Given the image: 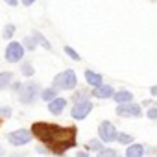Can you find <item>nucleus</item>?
I'll return each mask as SVG.
<instances>
[{
	"instance_id": "f257e3e1",
	"label": "nucleus",
	"mask_w": 157,
	"mask_h": 157,
	"mask_svg": "<svg viewBox=\"0 0 157 157\" xmlns=\"http://www.w3.org/2000/svg\"><path fill=\"white\" fill-rule=\"evenodd\" d=\"M32 133L44 142L54 153H65L68 148L76 146V129L74 128H59L56 124L46 122H35L32 126Z\"/></svg>"
},
{
	"instance_id": "f03ea898",
	"label": "nucleus",
	"mask_w": 157,
	"mask_h": 157,
	"mask_svg": "<svg viewBox=\"0 0 157 157\" xmlns=\"http://www.w3.org/2000/svg\"><path fill=\"white\" fill-rule=\"evenodd\" d=\"M76 85H78V76H76V72L70 70V68L59 72V74L54 78V87H56V89L72 91V89H76Z\"/></svg>"
},
{
	"instance_id": "7ed1b4c3",
	"label": "nucleus",
	"mask_w": 157,
	"mask_h": 157,
	"mask_svg": "<svg viewBox=\"0 0 157 157\" xmlns=\"http://www.w3.org/2000/svg\"><path fill=\"white\" fill-rule=\"evenodd\" d=\"M93 107H94V104H93L91 100H87V98L76 100V102H74V107H72V111H70V117H72L74 120H83V118L93 111Z\"/></svg>"
},
{
	"instance_id": "20e7f679",
	"label": "nucleus",
	"mask_w": 157,
	"mask_h": 157,
	"mask_svg": "<svg viewBox=\"0 0 157 157\" xmlns=\"http://www.w3.org/2000/svg\"><path fill=\"white\" fill-rule=\"evenodd\" d=\"M39 94H41V87L32 82V83H26V85L21 87V91H19V100H21L22 104H33Z\"/></svg>"
},
{
	"instance_id": "39448f33",
	"label": "nucleus",
	"mask_w": 157,
	"mask_h": 157,
	"mask_svg": "<svg viewBox=\"0 0 157 157\" xmlns=\"http://www.w3.org/2000/svg\"><path fill=\"white\" fill-rule=\"evenodd\" d=\"M32 131L30 129H24V128H21V129H15V131H10L8 135H6V139H8V142L11 144V146H26L30 140H32Z\"/></svg>"
},
{
	"instance_id": "423d86ee",
	"label": "nucleus",
	"mask_w": 157,
	"mask_h": 157,
	"mask_svg": "<svg viewBox=\"0 0 157 157\" xmlns=\"http://www.w3.org/2000/svg\"><path fill=\"white\" fill-rule=\"evenodd\" d=\"M117 128H115V124L113 122H109V120H104V122H100V126H98V139L102 140V142H105V144H109V142H115L117 140Z\"/></svg>"
},
{
	"instance_id": "0eeeda50",
	"label": "nucleus",
	"mask_w": 157,
	"mask_h": 157,
	"mask_svg": "<svg viewBox=\"0 0 157 157\" xmlns=\"http://www.w3.org/2000/svg\"><path fill=\"white\" fill-rule=\"evenodd\" d=\"M117 115L122 118H139L142 115V109L139 104L128 102V104H118L117 105Z\"/></svg>"
},
{
	"instance_id": "6e6552de",
	"label": "nucleus",
	"mask_w": 157,
	"mask_h": 157,
	"mask_svg": "<svg viewBox=\"0 0 157 157\" xmlns=\"http://www.w3.org/2000/svg\"><path fill=\"white\" fill-rule=\"evenodd\" d=\"M24 57V46L22 43H17V41H11L8 46H6V61L8 63H17Z\"/></svg>"
},
{
	"instance_id": "1a4fd4ad",
	"label": "nucleus",
	"mask_w": 157,
	"mask_h": 157,
	"mask_svg": "<svg viewBox=\"0 0 157 157\" xmlns=\"http://www.w3.org/2000/svg\"><path fill=\"white\" fill-rule=\"evenodd\" d=\"M115 94V89L111 85H105V83H100L98 87L93 89V96L94 98H100V100H107V98H113Z\"/></svg>"
},
{
	"instance_id": "9d476101",
	"label": "nucleus",
	"mask_w": 157,
	"mask_h": 157,
	"mask_svg": "<svg viewBox=\"0 0 157 157\" xmlns=\"http://www.w3.org/2000/svg\"><path fill=\"white\" fill-rule=\"evenodd\" d=\"M65 107H67V100L65 98H54L52 102H48V111L54 115V117H59L63 111H65Z\"/></svg>"
},
{
	"instance_id": "9b49d317",
	"label": "nucleus",
	"mask_w": 157,
	"mask_h": 157,
	"mask_svg": "<svg viewBox=\"0 0 157 157\" xmlns=\"http://www.w3.org/2000/svg\"><path fill=\"white\" fill-rule=\"evenodd\" d=\"M144 153H146V148L144 144H139V142H131L126 148V157H144Z\"/></svg>"
},
{
	"instance_id": "f8f14e48",
	"label": "nucleus",
	"mask_w": 157,
	"mask_h": 157,
	"mask_svg": "<svg viewBox=\"0 0 157 157\" xmlns=\"http://www.w3.org/2000/svg\"><path fill=\"white\" fill-rule=\"evenodd\" d=\"M113 100H115L117 104H128V102H133V93H131V91H126V89H118V91H115Z\"/></svg>"
},
{
	"instance_id": "ddd939ff",
	"label": "nucleus",
	"mask_w": 157,
	"mask_h": 157,
	"mask_svg": "<svg viewBox=\"0 0 157 157\" xmlns=\"http://www.w3.org/2000/svg\"><path fill=\"white\" fill-rule=\"evenodd\" d=\"M85 82L89 83V85H93V87H98L100 83H102V74H98V72H94V70H85Z\"/></svg>"
},
{
	"instance_id": "4468645a",
	"label": "nucleus",
	"mask_w": 157,
	"mask_h": 157,
	"mask_svg": "<svg viewBox=\"0 0 157 157\" xmlns=\"http://www.w3.org/2000/svg\"><path fill=\"white\" fill-rule=\"evenodd\" d=\"M85 150L91 153V151H100V150H104V142L100 140V139H91V140H87L85 142Z\"/></svg>"
},
{
	"instance_id": "2eb2a0df",
	"label": "nucleus",
	"mask_w": 157,
	"mask_h": 157,
	"mask_svg": "<svg viewBox=\"0 0 157 157\" xmlns=\"http://www.w3.org/2000/svg\"><path fill=\"white\" fill-rule=\"evenodd\" d=\"M11 80H13V72H0V91L8 89Z\"/></svg>"
},
{
	"instance_id": "dca6fc26",
	"label": "nucleus",
	"mask_w": 157,
	"mask_h": 157,
	"mask_svg": "<svg viewBox=\"0 0 157 157\" xmlns=\"http://www.w3.org/2000/svg\"><path fill=\"white\" fill-rule=\"evenodd\" d=\"M56 96H57V89H56V87H48V89H43V91H41V98H43L44 102H52Z\"/></svg>"
},
{
	"instance_id": "f3484780",
	"label": "nucleus",
	"mask_w": 157,
	"mask_h": 157,
	"mask_svg": "<svg viewBox=\"0 0 157 157\" xmlns=\"http://www.w3.org/2000/svg\"><path fill=\"white\" fill-rule=\"evenodd\" d=\"M32 35H33V39L37 41V44H41V46H44L46 50H52V44L48 43V39H44V37H43V35H41L39 32H33Z\"/></svg>"
},
{
	"instance_id": "a211bd4d",
	"label": "nucleus",
	"mask_w": 157,
	"mask_h": 157,
	"mask_svg": "<svg viewBox=\"0 0 157 157\" xmlns=\"http://www.w3.org/2000/svg\"><path fill=\"white\" fill-rule=\"evenodd\" d=\"M117 140L120 142V144H124V146H128V144H131L133 142V135H129V133H117Z\"/></svg>"
},
{
	"instance_id": "6ab92c4d",
	"label": "nucleus",
	"mask_w": 157,
	"mask_h": 157,
	"mask_svg": "<svg viewBox=\"0 0 157 157\" xmlns=\"http://www.w3.org/2000/svg\"><path fill=\"white\" fill-rule=\"evenodd\" d=\"M21 72H22V76L30 78V76H33V74H35V68H33V65H32V63H22Z\"/></svg>"
},
{
	"instance_id": "aec40b11",
	"label": "nucleus",
	"mask_w": 157,
	"mask_h": 157,
	"mask_svg": "<svg viewBox=\"0 0 157 157\" xmlns=\"http://www.w3.org/2000/svg\"><path fill=\"white\" fill-rule=\"evenodd\" d=\"M22 46H24V48H28V50H35L37 41L33 39V35H32V37H24V39H22Z\"/></svg>"
},
{
	"instance_id": "412c9836",
	"label": "nucleus",
	"mask_w": 157,
	"mask_h": 157,
	"mask_svg": "<svg viewBox=\"0 0 157 157\" xmlns=\"http://www.w3.org/2000/svg\"><path fill=\"white\" fill-rule=\"evenodd\" d=\"M118 153H117V150H113V148H104V150H100L98 153H96V157H117Z\"/></svg>"
},
{
	"instance_id": "4be33fe9",
	"label": "nucleus",
	"mask_w": 157,
	"mask_h": 157,
	"mask_svg": "<svg viewBox=\"0 0 157 157\" xmlns=\"http://www.w3.org/2000/svg\"><path fill=\"white\" fill-rule=\"evenodd\" d=\"M13 33H15V24H6L2 37H4V39H11V37H13Z\"/></svg>"
},
{
	"instance_id": "5701e85b",
	"label": "nucleus",
	"mask_w": 157,
	"mask_h": 157,
	"mask_svg": "<svg viewBox=\"0 0 157 157\" xmlns=\"http://www.w3.org/2000/svg\"><path fill=\"white\" fill-rule=\"evenodd\" d=\"M65 54L70 57V59H74V61H80L82 57H80V54H78L74 48H70V46H65Z\"/></svg>"
},
{
	"instance_id": "b1692460",
	"label": "nucleus",
	"mask_w": 157,
	"mask_h": 157,
	"mask_svg": "<svg viewBox=\"0 0 157 157\" xmlns=\"http://www.w3.org/2000/svg\"><path fill=\"white\" fill-rule=\"evenodd\" d=\"M11 107L10 105H4V107H0V118H10L11 117Z\"/></svg>"
},
{
	"instance_id": "393cba45",
	"label": "nucleus",
	"mask_w": 157,
	"mask_h": 157,
	"mask_svg": "<svg viewBox=\"0 0 157 157\" xmlns=\"http://www.w3.org/2000/svg\"><path fill=\"white\" fill-rule=\"evenodd\" d=\"M146 117H148L150 120H157V107H148Z\"/></svg>"
},
{
	"instance_id": "a878e982",
	"label": "nucleus",
	"mask_w": 157,
	"mask_h": 157,
	"mask_svg": "<svg viewBox=\"0 0 157 157\" xmlns=\"http://www.w3.org/2000/svg\"><path fill=\"white\" fill-rule=\"evenodd\" d=\"M74 157H91V155H89V151H87V150H83V151H76V155H74Z\"/></svg>"
},
{
	"instance_id": "bb28decb",
	"label": "nucleus",
	"mask_w": 157,
	"mask_h": 157,
	"mask_svg": "<svg viewBox=\"0 0 157 157\" xmlns=\"http://www.w3.org/2000/svg\"><path fill=\"white\" fill-rule=\"evenodd\" d=\"M21 87H22V83H21V82H15V83H11V89H13V91H17V93L21 91Z\"/></svg>"
},
{
	"instance_id": "cd10ccee",
	"label": "nucleus",
	"mask_w": 157,
	"mask_h": 157,
	"mask_svg": "<svg viewBox=\"0 0 157 157\" xmlns=\"http://www.w3.org/2000/svg\"><path fill=\"white\" fill-rule=\"evenodd\" d=\"M4 2H6L8 6H17V4H19V0H4Z\"/></svg>"
},
{
	"instance_id": "c85d7f7f",
	"label": "nucleus",
	"mask_w": 157,
	"mask_h": 157,
	"mask_svg": "<svg viewBox=\"0 0 157 157\" xmlns=\"http://www.w3.org/2000/svg\"><path fill=\"white\" fill-rule=\"evenodd\" d=\"M21 2H22V4H24V6H32V4H33V2H35V0H21Z\"/></svg>"
},
{
	"instance_id": "c756f323",
	"label": "nucleus",
	"mask_w": 157,
	"mask_h": 157,
	"mask_svg": "<svg viewBox=\"0 0 157 157\" xmlns=\"http://www.w3.org/2000/svg\"><path fill=\"white\" fill-rule=\"evenodd\" d=\"M46 151H48V148H43V146L37 148V153H46Z\"/></svg>"
},
{
	"instance_id": "7c9ffc66",
	"label": "nucleus",
	"mask_w": 157,
	"mask_h": 157,
	"mask_svg": "<svg viewBox=\"0 0 157 157\" xmlns=\"http://www.w3.org/2000/svg\"><path fill=\"white\" fill-rule=\"evenodd\" d=\"M150 93H151V94H153V96H157V85H153V87H151V89H150Z\"/></svg>"
},
{
	"instance_id": "2f4dec72",
	"label": "nucleus",
	"mask_w": 157,
	"mask_h": 157,
	"mask_svg": "<svg viewBox=\"0 0 157 157\" xmlns=\"http://www.w3.org/2000/svg\"><path fill=\"white\" fill-rule=\"evenodd\" d=\"M151 104H153L151 100H144V102H142V105H144V107H148V105H151Z\"/></svg>"
},
{
	"instance_id": "473e14b6",
	"label": "nucleus",
	"mask_w": 157,
	"mask_h": 157,
	"mask_svg": "<svg viewBox=\"0 0 157 157\" xmlns=\"http://www.w3.org/2000/svg\"><path fill=\"white\" fill-rule=\"evenodd\" d=\"M10 157H26V153H13V155H10Z\"/></svg>"
},
{
	"instance_id": "72a5a7b5",
	"label": "nucleus",
	"mask_w": 157,
	"mask_h": 157,
	"mask_svg": "<svg viewBox=\"0 0 157 157\" xmlns=\"http://www.w3.org/2000/svg\"><path fill=\"white\" fill-rule=\"evenodd\" d=\"M0 153H2V146H0Z\"/></svg>"
},
{
	"instance_id": "f704fd0d",
	"label": "nucleus",
	"mask_w": 157,
	"mask_h": 157,
	"mask_svg": "<svg viewBox=\"0 0 157 157\" xmlns=\"http://www.w3.org/2000/svg\"><path fill=\"white\" fill-rule=\"evenodd\" d=\"M155 153H157V148H155Z\"/></svg>"
},
{
	"instance_id": "c9c22d12",
	"label": "nucleus",
	"mask_w": 157,
	"mask_h": 157,
	"mask_svg": "<svg viewBox=\"0 0 157 157\" xmlns=\"http://www.w3.org/2000/svg\"><path fill=\"white\" fill-rule=\"evenodd\" d=\"M117 157H120V155H117Z\"/></svg>"
}]
</instances>
